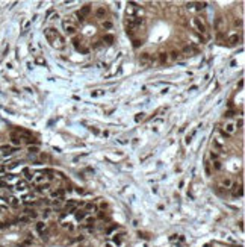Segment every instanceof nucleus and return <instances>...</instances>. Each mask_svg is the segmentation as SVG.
I'll list each match as a JSON object with an SVG mask.
<instances>
[{
	"label": "nucleus",
	"instance_id": "obj_1",
	"mask_svg": "<svg viewBox=\"0 0 245 247\" xmlns=\"http://www.w3.org/2000/svg\"><path fill=\"white\" fill-rule=\"evenodd\" d=\"M142 23H144V20L139 17H129L126 20V27H127V30H133L138 26H141Z\"/></svg>",
	"mask_w": 245,
	"mask_h": 247
},
{
	"label": "nucleus",
	"instance_id": "obj_2",
	"mask_svg": "<svg viewBox=\"0 0 245 247\" xmlns=\"http://www.w3.org/2000/svg\"><path fill=\"white\" fill-rule=\"evenodd\" d=\"M62 27H64V32H65L67 35H70V36L76 35V32H77L76 24H74L71 20H64V21H62Z\"/></svg>",
	"mask_w": 245,
	"mask_h": 247
},
{
	"label": "nucleus",
	"instance_id": "obj_3",
	"mask_svg": "<svg viewBox=\"0 0 245 247\" xmlns=\"http://www.w3.org/2000/svg\"><path fill=\"white\" fill-rule=\"evenodd\" d=\"M44 35H46V38H47V41H49L50 44H53V41L56 40V36L59 35V32L56 30V29H53V27H49V29L44 30Z\"/></svg>",
	"mask_w": 245,
	"mask_h": 247
},
{
	"label": "nucleus",
	"instance_id": "obj_4",
	"mask_svg": "<svg viewBox=\"0 0 245 247\" xmlns=\"http://www.w3.org/2000/svg\"><path fill=\"white\" fill-rule=\"evenodd\" d=\"M89 12H91V5H85V6H82V8H80V11L77 12L79 20H80V21H83V20H85V17H88V15H89Z\"/></svg>",
	"mask_w": 245,
	"mask_h": 247
},
{
	"label": "nucleus",
	"instance_id": "obj_5",
	"mask_svg": "<svg viewBox=\"0 0 245 247\" xmlns=\"http://www.w3.org/2000/svg\"><path fill=\"white\" fill-rule=\"evenodd\" d=\"M219 185H221V188L230 189V188H232V185H233V180H232L229 176H222V177L219 179Z\"/></svg>",
	"mask_w": 245,
	"mask_h": 247
},
{
	"label": "nucleus",
	"instance_id": "obj_6",
	"mask_svg": "<svg viewBox=\"0 0 245 247\" xmlns=\"http://www.w3.org/2000/svg\"><path fill=\"white\" fill-rule=\"evenodd\" d=\"M53 47H56V49H64L65 47V40H64V36L59 33L58 36H56V40L53 41V44H51Z\"/></svg>",
	"mask_w": 245,
	"mask_h": 247
},
{
	"label": "nucleus",
	"instance_id": "obj_7",
	"mask_svg": "<svg viewBox=\"0 0 245 247\" xmlns=\"http://www.w3.org/2000/svg\"><path fill=\"white\" fill-rule=\"evenodd\" d=\"M192 23H194V26L198 29V32H201V33H206V26H204V23L200 20V18H197V17H195Z\"/></svg>",
	"mask_w": 245,
	"mask_h": 247
},
{
	"label": "nucleus",
	"instance_id": "obj_8",
	"mask_svg": "<svg viewBox=\"0 0 245 247\" xmlns=\"http://www.w3.org/2000/svg\"><path fill=\"white\" fill-rule=\"evenodd\" d=\"M35 191H36V193H49V191H50V183H49V182H44V183H41V185H36Z\"/></svg>",
	"mask_w": 245,
	"mask_h": 247
},
{
	"label": "nucleus",
	"instance_id": "obj_9",
	"mask_svg": "<svg viewBox=\"0 0 245 247\" xmlns=\"http://www.w3.org/2000/svg\"><path fill=\"white\" fill-rule=\"evenodd\" d=\"M86 215H88V212L83 211V209H76V211H74V217H76L77 221H83L86 218Z\"/></svg>",
	"mask_w": 245,
	"mask_h": 247
},
{
	"label": "nucleus",
	"instance_id": "obj_10",
	"mask_svg": "<svg viewBox=\"0 0 245 247\" xmlns=\"http://www.w3.org/2000/svg\"><path fill=\"white\" fill-rule=\"evenodd\" d=\"M32 182H33L35 185H41V183H44V182H46V176H44V173H38V174H35Z\"/></svg>",
	"mask_w": 245,
	"mask_h": 247
},
{
	"label": "nucleus",
	"instance_id": "obj_11",
	"mask_svg": "<svg viewBox=\"0 0 245 247\" xmlns=\"http://www.w3.org/2000/svg\"><path fill=\"white\" fill-rule=\"evenodd\" d=\"M64 196H65V191L62 188H56L54 191H51V197L53 199H64Z\"/></svg>",
	"mask_w": 245,
	"mask_h": 247
},
{
	"label": "nucleus",
	"instance_id": "obj_12",
	"mask_svg": "<svg viewBox=\"0 0 245 247\" xmlns=\"http://www.w3.org/2000/svg\"><path fill=\"white\" fill-rule=\"evenodd\" d=\"M215 27H216V30H218V32H222V30H224L225 23H224V18H222V17L216 18V21H215Z\"/></svg>",
	"mask_w": 245,
	"mask_h": 247
},
{
	"label": "nucleus",
	"instance_id": "obj_13",
	"mask_svg": "<svg viewBox=\"0 0 245 247\" xmlns=\"http://www.w3.org/2000/svg\"><path fill=\"white\" fill-rule=\"evenodd\" d=\"M23 214H24L26 217H29L30 220H33V218H36V217H38L36 211H35V209H30V208H26V209L23 211Z\"/></svg>",
	"mask_w": 245,
	"mask_h": 247
},
{
	"label": "nucleus",
	"instance_id": "obj_14",
	"mask_svg": "<svg viewBox=\"0 0 245 247\" xmlns=\"http://www.w3.org/2000/svg\"><path fill=\"white\" fill-rule=\"evenodd\" d=\"M35 227H36V231H38L41 235H44V234H46V231H47V224H46L44 221H38Z\"/></svg>",
	"mask_w": 245,
	"mask_h": 247
},
{
	"label": "nucleus",
	"instance_id": "obj_15",
	"mask_svg": "<svg viewBox=\"0 0 245 247\" xmlns=\"http://www.w3.org/2000/svg\"><path fill=\"white\" fill-rule=\"evenodd\" d=\"M11 143L15 144V146H20V144H21V138L18 137L15 132H12V134H11Z\"/></svg>",
	"mask_w": 245,
	"mask_h": 247
},
{
	"label": "nucleus",
	"instance_id": "obj_16",
	"mask_svg": "<svg viewBox=\"0 0 245 247\" xmlns=\"http://www.w3.org/2000/svg\"><path fill=\"white\" fill-rule=\"evenodd\" d=\"M104 15H106V8L104 6H98L97 11H96V17L97 18H104Z\"/></svg>",
	"mask_w": 245,
	"mask_h": 247
},
{
	"label": "nucleus",
	"instance_id": "obj_17",
	"mask_svg": "<svg viewBox=\"0 0 245 247\" xmlns=\"http://www.w3.org/2000/svg\"><path fill=\"white\" fill-rule=\"evenodd\" d=\"M26 188H27V182L26 180H18L17 185H15V189H18V191H24Z\"/></svg>",
	"mask_w": 245,
	"mask_h": 247
},
{
	"label": "nucleus",
	"instance_id": "obj_18",
	"mask_svg": "<svg viewBox=\"0 0 245 247\" xmlns=\"http://www.w3.org/2000/svg\"><path fill=\"white\" fill-rule=\"evenodd\" d=\"M83 211H86V212H94V211H97V206L94 205V203H85Z\"/></svg>",
	"mask_w": 245,
	"mask_h": 247
},
{
	"label": "nucleus",
	"instance_id": "obj_19",
	"mask_svg": "<svg viewBox=\"0 0 245 247\" xmlns=\"http://www.w3.org/2000/svg\"><path fill=\"white\" fill-rule=\"evenodd\" d=\"M235 124L233 123H227V124H225V134H227V135H232L233 134V132H235Z\"/></svg>",
	"mask_w": 245,
	"mask_h": 247
},
{
	"label": "nucleus",
	"instance_id": "obj_20",
	"mask_svg": "<svg viewBox=\"0 0 245 247\" xmlns=\"http://www.w3.org/2000/svg\"><path fill=\"white\" fill-rule=\"evenodd\" d=\"M150 59H151V56H150V53H142V55L139 56V61H141V64H147Z\"/></svg>",
	"mask_w": 245,
	"mask_h": 247
},
{
	"label": "nucleus",
	"instance_id": "obj_21",
	"mask_svg": "<svg viewBox=\"0 0 245 247\" xmlns=\"http://www.w3.org/2000/svg\"><path fill=\"white\" fill-rule=\"evenodd\" d=\"M239 40H241V36H239L238 33H233V35H232V36L229 38V43H230V44H236V43H238Z\"/></svg>",
	"mask_w": 245,
	"mask_h": 247
},
{
	"label": "nucleus",
	"instance_id": "obj_22",
	"mask_svg": "<svg viewBox=\"0 0 245 247\" xmlns=\"http://www.w3.org/2000/svg\"><path fill=\"white\" fill-rule=\"evenodd\" d=\"M210 167H213V170H216V171L222 170V164H221V161H213V162L210 164Z\"/></svg>",
	"mask_w": 245,
	"mask_h": 247
},
{
	"label": "nucleus",
	"instance_id": "obj_23",
	"mask_svg": "<svg viewBox=\"0 0 245 247\" xmlns=\"http://www.w3.org/2000/svg\"><path fill=\"white\" fill-rule=\"evenodd\" d=\"M8 203H9L11 206H18V205H20V200H18L17 197H9V199H8Z\"/></svg>",
	"mask_w": 245,
	"mask_h": 247
},
{
	"label": "nucleus",
	"instance_id": "obj_24",
	"mask_svg": "<svg viewBox=\"0 0 245 247\" xmlns=\"http://www.w3.org/2000/svg\"><path fill=\"white\" fill-rule=\"evenodd\" d=\"M204 170H206V174H207V176L212 174V167H210V162H209V161L204 162Z\"/></svg>",
	"mask_w": 245,
	"mask_h": 247
},
{
	"label": "nucleus",
	"instance_id": "obj_25",
	"mask_svg": "<svg viewBox=\"0 0 245 247\" xmlns=\"http://www.w3.org/2000/svg\"><path fill=\"white\" fill-rule=\"evenodd\" d=\"M27 152L30 155H36L40 152V149H38V146H29V149H27Z\"/></svg>",
	"mask_w": 245,
	"mask_h": 247
},
{
	"label": "nucleus",
	"instance_id": "obj_26",
	"mask_svg": "<svg viewBox=\"0 0 245 247\" xmlns=\"http://www.w3.org/2000/svg\"><path fill=\"white\" fill-rule=\"evenodd\" d=\"M23 173H24L26 182H27V180H33V174H32V173L29 171V168H24V171H23Z\"/></svg>",
	"mask_w": 245,
	"mask_h": 247
},
{
	"label": "nucleus",
	"instance_id": "obj_27",
	"mask_svg": "<svg viewBox=\"0 0 245 247\" xmlns=\"http://www.w3.org/2000/svg\"><path fill=\"white\" fill-rule=\"evenodd\" d=\"M62 200H64V199H56V200L51 202V205H53L54 209H56V208H61V206H62Z\"/></svg>",
	"mask_w": 245,
	"mask_h": 247
},
{
	"label": "nucleus",
	"instance_id": "obj_28",
	"mask_svg": "<svg viewBox=\"0 0 245 247\" xmlns=\"http://www.w3.org/2000/svg\"><path fill=\"white\" fill-rule=\"evenodd\" d=\"M159 61H160L162 64H165V62L168 61V53H159Z\"/></svg>",
	"mask_w": 245,
	"mask_h": 247
},
{
	"label": "nucleus",
	"instance_id": "obj_29",
	"mask_svg": "<svg viewBox=\"0 0 245 247\" xmlns=\"http://www.w3.org/2000/svg\"><path fill=\"white\" fill-rule=\"evenodd\" d=\"M23 200H24V202H26V203H32V202H33V200H35V197H33V196H32V194H26V196H24V197H23Z\"/></svg>",
	"mask_w": 245,
	"mask_h": 247
},
{
	"label": "nucleus",
	"instance_id": "obj_30",
	"mask_svg": "<svg viewBox=\"0 0 245 247\" xmlns=\"http://www.w3.org/2000/svg\"><path fill=\"white\" fill-rule=\"evenodd\" d=\"M103 41H106L107 44H112V43H114V36H112V35H104Z\"/></svg>",
	"mask_w": 245,
	"mask_h": 247
},
{
	"label": "nucleus",
	"instance_id": "obj_31",
	"mask_svg": "<svg viewBox=\"0 0 245 247\" xmlns=\"http://www.w3.org/2000/svg\"><path fill=\"white\" fill-rule=\"evenodd\" d=\"M210 158H212V161H219V155L216 153L215 150H212V152H210Z\"/></svg>",
	"mask_w": 245,
	"mask_h": 247
},
{
	"label": "nucleus",
	"instance_id": "obj_32",
	"mask_svg": "<svg viewBox=\"0 0 245 247\" xmlns=\"http://www.w3.org/2000/svg\"><path fill=\"white\" fill-rule=\"evenodd\" d=\"M50 214H51V209H50V208H46V209L43 211V217H44V218H49Z\"/></svg>",
	"mask_w": 245,
	"mask_h": 247
},
{
	"label": "nucleus",
	"instance_id": "obj_33",
	"mask_svg": "<svg viewBox=\"0 0 245 247\" xmlns=\"http://www.w3.org/2000/svg\"><path fill=\"white\" fill-rule=\"evenodd\" d=\"M101 26H103V29H107V30H109V29H112V26H114V24H112L110 21H103Z\"/></svg>",
	"mask_w": 245,
	"mask_h": 247
},
{
	"label": "nucleus",
	"instance_id": "obj_34",
	"mask_svg": "<svg viewBox=\"0 0 245 247\" xmlns=\"http://www.w3.org/2000/svg\"><path fill=\"white\" fill-rule=\"evenodd\" d=\"M106 208H107V203H106V202H100V203H98V208H97V209H98V211H104Z\"/></svg>",
	"mask_w": 245,
	"mask_h": 247
},
{
	"label": "nucleus",
	"instance_id": "obj_35",
	"mask_svg": "<svg viewBox=\"0 0 245 247\" xmlns=\"http://www.w3.org/2000/svg\"><path fill=\"white\" fill-rule=\"evenodd\" d=\"M101 94H104V91L97 89V91H92V92H91V96H92V97H97V96H101Z\"/></svg>",
	"mask_w": 245,
	"mask_h": 247
},
{
	"label": "nucleus",
	"instance_id": "obj_36",
	"mask_svg": "<svg viewBox=\"0 0 245 247\" xmlns=\"http://www.w3.org/2000/svg\"><path fill=\"white\" fill-rule=\"evenodd\" d=\"M79 43H80V41H79V38H74V40H73V46L76 47L77 50H80V46H79Z\"/></svg>",
	"mask_w": 245,
	"mask_h": 247
},
{
	"label": "nucleus",
	"instance_id": "obj_37",
	"mask_svg": "<svg viewBox=\"0 0 245 247\" xmlns=\"http://www.w3.org/2000/svg\"><path fill=\"white\" fill-rule=\"evenodd\" d=\"M242 126H244V120H242V118H239V120L236 121L235 127H238V129H242Z\"/></svg>",
	"mask_w": 245,
	"mask_h": 247
},
{
	"label": "nucleus",
	"instance_id": "obj_38",
	"mask_svg": "<svg viewBox=\"0 0 245 247\" xmlns=\"http://www.w3.org/2000/svg\"><path fill=\"white\" fill-rule=\"evenodd\" d=\"M0 188H9V185L6 183V180H3V179H0Z\"/></svg>",
	"mask_w": 245,
	"mask_h": 247
},
{
	"label": "nucleus",
	"instance_id": "obj_39",
	"mask_svg": "<svg viewBox=\"0 0 245 247\" xmlns=\"http://www.w3.org/2000/svg\"><path fill=\"white\" fill-rule=\"evenodd\" d=\"M141 44H142V41H141V40H135V41H133V47H135V49H138Z\"/></svg>",
	"mask_w": 245,
	"mask_h": 247
},
{
	"label": "nucleus",
	"instance_id": "obj_40",
	"mask_svg": "<svg viewBox=\"0 0 245 247\" xmlns=\"http://www.w3.org/2000/svg\"><path fill=\"white\" fill-rule=\"evenodd\" d=\"M144 118V114L141 112V114H136V117H135V121H141Z\"/></svg>",
	"mask_w": 245,
	"mask_h": 247
},
{
	"label": "nucleus",
	"instance_id": "obj_41",
	"mask_svg": "<svg viewBox=\"0 0 245 247\" xmlns=\"http://www.w3.org/2000/svg\"><path fill=\"white\" fill-rule=\"evenodd\" d=\"M112 240H114L115 244H120V243H121V238H120L118 235H114V238H112Z\"/></svg>",
	"mask_w": 245,
	"mask_h": 247
},
{
	"label": "nucleus",
	"instance_id": "obj_42",
	"mask_svg": "<svg viewBox=\"0 0 245 247\" xmlns=\"http://www.w3.org/2000/svg\"><path fill=\"white\" fill-rule=\"evenodd\" d=\"M206 2H203V3H197V9H203V8H206Z\"/></svg>",
	"mask_w": 245,
	"mask_h": 247
},
{
	"label": "nucleus",
	"instance_id": "obj_43",
	"mask_svg": "<svg viewBox=\"0 0 245 247\" xmlns=\"http://www.w3.org/2000/svg\"><path fill=\"white\" fill-rule=\"evenodd\" d=\"M171 58H173V59H177V58H179V52H176V50L171 52Z\"/></svg>",
	"mask_w": 245,
	"mask_h": 247
},
{
	"label": "nucleus",
	"instance_id": "obj_44",
	"mask_svg": "<svg viewBox=\"0 0 245 247\" xmlns=\"http://www.w3.org/2000/svg\"><path fill=\"white\" fill-rule=\"evenodd\" d=\"M191 141H192V137H191V135H188V137L185 138V143H186V144H189Z\"/></svg>",
	"mask_w": 245,
	"mask_h": 247
},
{
	"label": "nucleus",
	"instance_id": "obj_45",
	"mask_svg": "<svg viewBox=\"0 0 245 247\" xmlns=\"http://www.w3.org/2000/svg\"><path fill=\"white\" fill-rule=\"evenodd\" d=\"M104 215H106L104 211H98V215H97V217H98V218H104Z\"/></svg>",
	"mask_w": 245,
	"mask_h": 247
},
{
	"label": "nucleus",
	"instance_id": "obj_46",
	"mask_svg": "<svg viewBox=\"0 0 245 247\" xmlns=\"http://www.w3.org/2000/svg\"><path fill=\"white\" fill-rule=\"evenodd\" d=\"M6 171V165H0V173H5Z\"/></svg>",
	"mask_w": 245,
	"mask_h": 247
},
{
	"label": "nucleus",
	"instance_id": "obj_47",
	"mask_svg": "<svg viewBox=\"0 0 245 247\" xmlns=\"http://www.w3.org/2000/svg\"><path fill=\"white\" fill-rule=\"evenodd\" d=\"M36 62H38V64H46V61L41 59V58H36Z\"/></svg>",
	"mask_w": 245,
	"mask_h": 247
},
{
	"label": "nucleus",
	"instance_id": "obj_48",
	"mask_svg": "<svg viewBox=\"0 0 245 247\" xmlns=\"http://www.w3.org/2000/svg\"><path fill=\"white\" fill-rule=\"evenodd\" d=\"M242 24V20H235V26H241Z\"/></svg>",
	"mask_w": 245,
	"mask_h": 247
},
{
	"label": "nucleus",
	"instance_id": "obj_49",
	"mask_svg": "<svg viewBox=\"0 0 245 247\" xmlns=\"http://www.w3.org/2000/svg\"><path fill=\"white\" fill-rule=\"evenodd\" d=\"M76 191H77L79 194H83V193H85V189H82V188H77V189H76Z\"/></svg>",
	"mask_w": 245,
	"mask_h": 247
},
{
	"label": "nucleus",
	"instance_id": "obj_50",
	"mask_svg": "<svg viewBox=\"0 0 245 247\" xmlns=\"http://www.w3.org/2000/svg\"><path fill=\"white\" fill-rule=\"evenodd\" d=\"M238 85H239V88H242V86H244V81H239V83H238Z\"/></svg>",
	"mask_w": 245,
	"mask_h": 247
},
{
	"label": "nucleus",
	"instance_id": "obj_51",
	"mask_svg": "<svg viewBox=\"0 0 245 247\" xmlns=\"http://www.w3.org/2000/svg\"><path fill=\"white\" fill-rule=\"evenodd\" d=\"M104 247H112V246H110V244H106V246H104Z\"/></svg>",
	"mask_w": 245,
	"mask_h": 247
}]
</instances>
